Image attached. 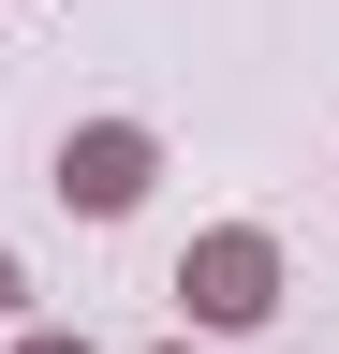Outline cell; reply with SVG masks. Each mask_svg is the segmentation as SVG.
Wrapping results in <instances>:
<instances>
[{
    "mask_svg": "<svg viewBox=\"0 0 339 354\" xmlns=\"http://www.w3.org/2000/svg\"><path fill=\"white\" fill-rule=\"evenodd\" d=\"M15 354H89V339H74V325H30V339H15Z\"/></svg>",
    "mask_w": 339,
    "mask_h": 354,
    "instance_id": "3957f363",
    "label": "cell"
},
{
    "mask_svg": "<svg viewBox=\"0 0 339 354\" xmlns=\"http://www.w3.org/2000/svg\"><path fill=\"white\" fill-rule=\"evenodd\" d=\"M177 310L206 339H251L280 310V236H266V221H206V236L177 251Z\"/></svg>",
    "mask_w": 339,
    "mask_h": 354,
    "instance_id": "6da1fadb",
    "label": "cell"
},
{
    "mask_svg": "<svg viewBox=\"0 0 339 354\" xmlns=\"http://www.w3.org/2000/svg\"><path fill=\"white\" fill-rule=\"evenodd\" d=\"M162 354H206V339H162Z\"/></svg>",
    "mask_w": 339,
    "mask_h": 354,
    "instance_id": "5b68a950",
    "label": "cell"
},
{
    "mask_svg": "<svg viewBox=\"0 0 339 354\" xmlns=\"http://www.w3.org/2000/svg\"><path fill=\"white\" fill-rule=\"evenodd\" d=\"M15 295H30V266H15V251H0V310H15Z\"/></svg>",
    "mask_w": 339,
    "mask_h": 354,
    "instance_id": "277c9868",
    "label": "cell"
},
{
    "mask_svg": "<svg viewBox=\"0 0 339 354\" xmlns=\"http://www.w3.org/2000/svg\"><path fill=\"white\" fill-rule=\"evenodd\" d=\"M148 177H162V133H148V118H74V133H59V207H74V221H133Z\"/></svg>",
    "mask_w": 339,
    "mask_h": 354,
    "instance_id": "7a4b0ae2",
    "label": "cell"
}]
</instances>
